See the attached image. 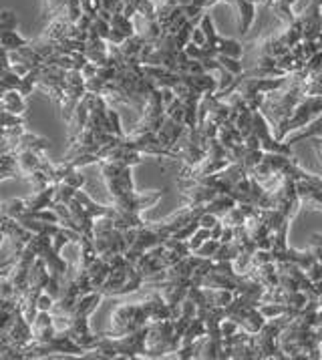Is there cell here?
I'll list each match as a JSON object with an SVG mask.
<instances>
[{"instance_id":"6da1fadb","label":"cell","mask_w":322,"mask_h":360,"mask_svg":"<svg viewBox=\"0 0 322 360\" xmlns=\"http://www.w3.org/2000/svg\"><path fill=\"white\" fill-rule=\"evenodd\" d=\"M99 165H101L105 186L109 189V195L115 207L113 224L119 230H131V228L143 226L146 221L141 214L161 202V198L165 195V189L139 193L133 186V165L119 163V161H101Z\"/></svg>"},{"instance_id":"7a4b0ae2","label":"cell","mask_w":322,"mask_h":360,"mask_svg":"<svg viewBox=\"0 0 322 360\" xmlns=\"http://www.w3.org/2000/svg\"><path fill=\"white\" fill-rule=\"evenodd\" d=\"M214 266V259L202 258L198 254H190L181 262H177L174 268H169L163 278L146 284L149 290H160L161 296L165 298V302L172 306V310L179 316L181 312V302L188 298L191 288L202 286L205 274L210 272V268Z\"/></svg>"},{"instance_id":"3957f363","label":"cell","mask_w":322,"mask_h":360,"mask_svg":"<svg viewBox=\"0 0 322 360\" xmlns=\"http://www.w3.org/2000/svg\"><path fill=\"white\" fill-rule=\"evenodd\" d=\"M318 326H322L321 300H312L280 334V348L288 359L321 360L322 338L318 336Z\"/></svg>"},{"instance_id":"277c9868","label":"cell","mask_w":322,"mask_h":360,"mask_svg":"<svg viewBox=\"0 0 322 360\" xmlns=\"http://www.w3.org/2000/svg\"><path fill=\"white\" fill-rule=\"evenodd\" d=\"M167 318H176V312L172 310L169 304L165 302V298L161 296L160 290H149V294L143 300L125 302L117 306L111 312L109 330L103 332V334H107V336H125V334H131V332L143 328L149 322L167 320Z\"/></svg>"},{"instance_id":"5b68a950","label":"cell","mask_w":322,"mask_h":360,"mask_svg":"<svg viewBox=\"0 0 322 360\" xmlns=\"http://www.w3.org/2000/svg\"><path fill=\"white\" fill-rule=\"evenodd\" d=\"M198 314L195 302L190 296L181 302V312L176 318L167 320H155L149 322V334H147V359H163V356H176L181 348V340L190 322Z\"/></svg>"},{"instance_id":"8992f818","label":"cell","mask_w":322,"mask_h":360,"mask_svg":"<svg viewBox=\"0 0 322 360\" xmlns=\"http://www.w3.org/2000/svg\"><path fill=\"white\" fill-rule=\"evenodd\" d=\"M151 83L160 89H169L183 103H200L207 93H216L218 81L210 72H174L155 65H143Z\"/></svg>"},{"instance_id":"52a82bcc","label":"cell","mask_w":322,"mask_h":360,"mask_svg":"<svg viewBox=\"0 0 322 360\" xmlns=\"http://www.w3.org/2000/svg\"><path fill=\"white\" fill-rule=\"evenodd\" d=\"M190 254H193L190 248V240H176V238H172L165 244L147 250L146 254L137 259L135 270H137V274H139L143 286H146L149 282H155V280L163 278V274L169 268H174L177 262H181Z\"/></svg>"},{"instance_id":"ba28073f","label":"cell","mask_w":322,"mask_h":360,"mask_svg":"<svg viewBox=\"0 0 322 360\" xmlns=\"http://www.w3.org/2000/svg\"><path fill=\"white\" fill-rule=\"evenodd\" d=\"M304 97H307L304 86H302V81L298 79L296 72L290 75V79H288L286 85L280 86V89H276V91H272V93L266 95L260 111H262L264 117L268 119V123L272 125L274 135L282 129V125L288 121V117L292 115L294 107L302 101Z\"/></svg>"},{"instance_id":"9c48e42d","label":"cell","mask_w":322,"mask_h":360,"mask_svg":"<svg viewBox=\"0 0 322 360\" xmlns=\"http://www.w3.org/2000/svg\"><path fill=\"white\" fill-rule=\"evenodd\" d=\"M149 324L125 336H107L101 332L99 345L89 359H147Z\"/></svg>"},{"instance_id":"30bf717a","label":"cell","mask_w":322,"mask_h":360,"mask_svg":"<svg viewBox=\"0 0 322 360\" xmlns=\"http://www.w3.org/2000/svg\"><path fill=\"white\" fill-rule=\"evenodd\" d=\"M65 205L69 207L71 217H73V230L79 231L87 240H93L95 221L99 217L115 216V207L113 205H101V203L93 202L83 189H77L73 193V198Z\"/></svg>"},{"instance_id":"8fae6325","label":"cell","mask_w":322,"mask_h":360,"mask_svg":"<svg viewBox=\"0 0 322 360\" xmlns=\"http://www.w3.org/2000/svg\"><path fill=\"white\" fill-rule=\"evenodd\" d=\"M127 230H119L113 224V217L105 216L99 217L95 221V230H93V242L97 248V254L103 259L115 258L127 252Z\"/></svg>"},{"instance_id":"7c38bea8","label":"cell","mask_w":322,"mask_h":360,"mask_svg":"<svg viewBox=\"0 0 322 360\" xmlns=\"http://www.w3.org/2000/svg\"><path fill=\"white\" fill-rule=\"evenodd\" d=\"M322 115V95H307L302 101L294 107L292 115L288 117V121L282 125V129L276 133V139L284 141L290 133L307 127L308 123H312L316 117Z\"/></svg>"},{"instance_id":"4fadbf2b","label":"cell","mask_w":322,"mask_h":360,"mask_svg":"<svg viewBox=\"0 0 322 360\" xmlns=\"http://www.w3.org/2000/svg\"><path fill=\"white\" fill-rule=\"evenodd\" d=\"M294 184H296V191L302 205L322 212V175L310 173L307 177L294 179Z\"/></svg>"},{"instance_id":"5bb4252c","label":"cell","mask_w":322,"mask_h":360,"mask_svg":"<svg viewBox=\"0 0 322 360\" xmlns=\"http://www.w3.org/2000/svg\"><path fill=\"white\" fill-rule=\"evenodd\" d=\"M316 137H322V115L316 117L312 123H308L307 127H302V129L290 133V135L284 139V143H288L290 147H294V143L308 141V139H316Z\"/></svg>"},{"instance_id":"9a60e30c","label":"cell","mask_w":322,"mask_h":360,"mask_svg":"<svg viewBox=\"0 0 322 360\" xmlns=\"http://www.w3.org/2000/svg\"><path fill=\"white\" fill-rule=\"evenodd\" d=\"M25 99L27 97L20 91H8L0 99V109H4L8 113H15V115H25L27 113V103H25Z\"/></svg>"},{"instance_id":"2e32d148","label":"cell","mask_w":322,"mask_h":360,"mask_svg":"<svg viewBox=\"0 0 322 360\" xmlns=\"http://www.w3.org/2000/svg\"><path fill=\"white\" fill-rule=\"evenodd\" d=\"M310 143H314V149H316V153H318V159H321V165H322V137L310 139Z\"/></svg>"},{"instance_id":"e0dca14e","label":"cell","mask_w":322,"mask_h":360,"mask_svg":"<svg viewBox=\"0 0 322 360\" xmlns=\"http://www.w3.org/2000/svg\"><path fill=\"white\" fill-rule=\"evenodd\" d=\"M6 236H4V231H2V228H0V248H2V240H4Z\"/></svg>"},{"instance_id":"ac0fdd59","label":"cell","mask_w":322,"mask_h":360,"mask_svg":"<svg viewBox=\"0 0 322 360\" xmlns=\"http://www.w3.org/2000/svg\"><path fill=\"white\" fill-rule=\"evenodd\" d=\"M0 205H2V203H0Z\"/></svg>"}]
</instances>
